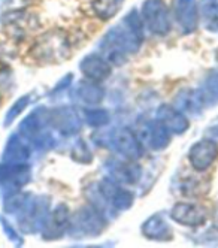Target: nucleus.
I'll return each mask as SVG.
<instances>
[{
  "mask_svg": "<svg viewBox=\"0 0 218 248\" xmlns=\"http://www.w3.org/2000/svg\"><path fill=\"white\" fill-rule=\"evenodd\" d=\"M143 23L140 14L132 9L124 18L109 29L100 41V54L114 64H124L127 57L138 52L143 44Z\"/></svg>",
  "mask_w": 218,
  "mask_h": 248,
  "instance_id": "1",
  "label": "nucleus"
},
{
  "mask_svg": "<svg viewBox=\"0 0 218 248\" xmlns=\"http://www.w3.org/2000/svg\"><path fill=\"white\" fill-rule=\"evenodd\" d=\"M30 51L36 60L44 63H56L70 56V41L64 31L51 30L41 34L34 41Z\"/></svg>",
  "mask_w": 218,
  "mask_h": 248,
  "instance_id": "2",
  "label": "nucleus"
},
{
  "mask_svg": "<svg viewBox=\"0 0 218 248\" xmlns=\"http://www.w3.org/2000/svg\"><path fill=\"white\" fill-rule=\"evenodd\" d=\"M49 117L45 106L33 109L20 124V135L36 148L48 150L54 145V138L48 132Z\"/></svg>",
  "mask_w": 218,
  "mask_h": 248,
  "instance_id": "3",
  "label": "nucleus"
},
{
  "mask_svg": "<svg viewBox=\"0 0 218 248\" xmlns=\"http://www.w3.org/2000/svg\"><path fill=\"white\" fill-rule=\"evenodd\" d=\"M105 226V217L96 206H82L70 217L67 232L74 238H93L103 232Z\"/></svg>",
  "mask_w": 218,
  "mask_h": 248,
  "instance_id": "4",
  "label": "nucleus"
},
{
  "mask_svg": "<svg viewBox=\"0 0 218 248\" xmlns=\"http://www.w3.org/2000/svg\"><path fill=\"white\" fill-rule=\"evenodd\" d=\"M143 27L154 36H165L172 29L169 8L163 0H145L140 6Z\"/></svg>",
  "mask_w": 218,
  "mask_h": 248,
  "instance_id": "5",
  "label": "nucleus"
},
{
  "mask_svg": "<svg viewBox=\"0 0 218 248\" xmlns=\"http://www.w3.org/2000/svg\"><path fill=\"white\" fill-rule=\"evenodd\" d=\"M108 148H111L118 157L127 160H138L143 154V145L138 135L129 127H118L108 136Z\"/></svg>",
  "mask_w": 218,
  "mask_h": 248,
  "instance_id": "6",
  "label": "nucleus"
},
{
  "mask_svg": "<svg viewBox=\"0 0 218 248\" xmlns=\"http://www.w3.org/2000/svg\"><path fill=\"white\" fill-rule=\"evenodd\" d=\"M97 194L108 208L121 212L130 209L135 202L133 193L125 190L121 184L111 180L109 176H106L97 184Z\"/></svg>",
  "mask_w": 218,
  "mask_h": 248,
  "instance_id": "7",
  "label": "nucleus"
},
{
  "mask_svg": "<svg viewBox=\"0 0 218 248\" xmlns=\"http://www.w3.org/2000/svg\"><path fill=\"white\" fill-rule=\"evenodd\" d=\"M31 178V169L27 163H0V190L5 198L20 191Z\"/></svg>",
  "mask_w": 218,
  "mask_h": 248,
  "instance_id": "8",
  "label": "nucleus"
},
{
  "mask_svg": "<svg viewBox=\"0 0 218 248\" xmlns=\"http://www.w3.org/2000/svg\"><path fill=\"white\" fill-rule=\"evenodd\" d=\"M105 169L111 180L117 181L121 186H133L138 184L142 176V168L136 160H127V158H111L105 163Z\"/></svg>",
  "mask_w": 218,
  "mask_h": 248,
  "instance_id": "9",
  "label": "nucleus"
},
{
  "mask_svg": "<svg viewBox=\"0 0 218 248\" xmlns=\"http://www.w3.org/2000/svg\"><path fill=\"white\" fill-rule=\"evenodd\" d=\"M138 138L143 148L151 151H163L171 144V133L158 120L142 124L138 132Z\"/></svg>",
  "mask_w": 218,
  "mask_h": 248,
  "instance_id": "10",
  "label": "nucleus"
},
{
  "mask_svg": "<svg viewBox=\"0 0 218 248\" xmlns=\"http://www.w3.org/2000/svg\"><path fill=\"white\" fill-rule=\"evenodd\" d=\"M218 157L217 140L211 138H203L191 145L188 151V162L196 172L208 170Z\"/></svg>",
  "mask_w": 218,
  "mask_h": 248,
  "instance_id": "11",
  "label": "nucleus"
},
{
  "mask_svg": "<svg viewBox=\"0 0 218 248\" xmlns=\"http://www.w3.org/2000/svg\"><path fill=\"white\" fill-rule=\"evenodd\" d=\"M49 126H52L63 136H74L79 133L82 127V120L77 109L70 106H60V108L48 111Z\"/></svg>",
  "mask_w": 218,
  "mask_h": 248,
  "instance_id": "12",
  "label": "nucleus"
},
{
  "mask_svg": "<svg viewBox=\"0 0 218 248\" xmlns=\"http://www.w3.org/2000/svg\"><path fill=\"white\" fill-rule=\"evenodd\" d=\"M172 14L181 33L190 34L196 31L201 20V12L196 0H173Z\"/></svg>",
  "mask_w": 218,
  "mask_h": 248,
  "instance_id": "13",
  "label": "nucleus"
},
{
  "mask_svg": "<svg viewBox=\"0 0 218 248\" xmlns=\"http://www.w3.org/2000/svg\"><path fill=\"white\" fill-rule=\"evenodd\" d=\"M171 218L187 227H199L206 223V209L201 205H194L188 202H178L173 205V208L169 212Z\"/></svg>",
  "mask_w": 218,
  "mask_h": 248,
  "instance_id": "14",
  "label": "nucleus"
},
{
  "mask_svg": "<svg viewBox=\"0 0 218 248\" xmlns=\"http://www.w3.org/2000/svg\"><path fill=\"white\" fill-rule=\"evenodd\" d=\"M79 70L87 79L102 82L111 77L112 67L100 52H92V54H87L81 60Z\"/></svg>",
  "mask_w": 218,
  "mask_h": 248,
  "instance_id": "15",
  "label": "nucleus"
},
{
  "mask_svg": "<svg viewBox=\"0 0 218 248\" xmlns=\"http://www.w3.org/2000/svg\"><path fill=\"white\" fill-rule=\"evenodd\" d=\"M70 221V212L67 205L60 203L49 212V217L42 229V236L48 241L62 238L66 230L69 229Z\"/></svg>",
  "mask_w": 218,
  "mask_h": 248,
  "instance_id": "16",
  "label": "nucleus"
},
{
  "mask_svg": "<svg viewBox=\"0 0 218 248\" xmlns=\"http://www.w3.org/2000/svg\"><path fill=\"white\" fill-rule=\"evenodd\" d=\"M173 106L184 115L199 117L206 108V103L199 88H196V90H193V88H184V90L178 92V94L175 96Z\"/></svg>",
  "mask_w": 218,
  "mask_h": 248,
  "instance_id": "17",
  "label": "nucleus"
},
{
  "mask_svg": "<svg viewBox=\"0 0 218 248\" xmlns=\"http://www.w3.org/2000/svg\"><path fill=\"white\" fill-rule=\"evenodd\" d=\"M156 120H158L163 126L169 130V133H173V135L186 133L190 126L187 117L181 111H178L175 106H169V105L160 106L156 114Z\"/></svg>",
  "mask_w": 218,
  "mask_h": 248,
  "instance_id": "18",
  "label": "nucleus"
},
{
  "mask_svg": "<svg viewBox=\"0 0 218 248\" xmlns=\"http://www.w3.org/2000/svg\"><path fill=\"white\" fill-rule=\"evenodd\" d=\"M31 150L27 144V139H24L20 133L11 135L6 140V145L2 154V162L6 163H27L30 158Z\"/></svg>",
  "mask_w": 218,
  "mask_h": 248,
  "instance_id": "19",
  "label": "nucleus"
},
{
  "mask_svg": "<svg viewBox=\"0 0 218 248\" xmlns=\"http://www.w3.org/2000/svg\"><path fill=\"white\" fill-rule=\"evenodd\" d=\"M142 235L150 241L168 242L173 238V229L160 214H154L148 220L143 221Z\"/></svg>",
  "mask_w": 218,
  "mask_h": 248,
  "instance_id": "20",
  "label": "nucleus"
},
{
  "mask_svg": "<svg viewBox=\"0 0 218 248\" xmlns=\"http://www.w3.org/2000/svg\"><path fill=\"white\" fill-rule=\"evenodd\" d=\"M74 96L85 103V105H90V106H93V105H99L103 97H105V88L96 82V81H90V79H82L79 81L75 88H74Z\"/></svg>",
  "mask_w": 218,
  "mask_h": 248,
  "instance_id": "21",
  "label": "nucleus"
},
{
  "mask_svg": "<svg viewBox=\"0 0 218 248\" xmlns=\"http://www.w3.org/2000/svg\"><path fill=\"white\" fill-rule=\"evenodd\" d=\"M199 12L203 27L208 31L218 33V0H202Z\"/></svg>",
  "mask_w": 218,
  "mask_h": 248,
  "instance_id": "22",
  "label": "nucleus"
},
{
  "mask_svg": "<svg viewBox=\"0 0 218 248\" xmlns=\"http://www.w3.org/2000/svg\"><path fill=\"white\" fill-rule=\"evenodd\" d=\"M124 0H92V9L100 20H111L121 11Z\"/></svg>",
  "mask_w": 218,
  "mask_h": 248,
  "instance_id": "23",
  "label": "nucleus"
},
{
  "mask_svg": "<svg viewBox=\"0 0 218 248\" xmlns=\"http://www.w3.org/2000/svg\"><path fill=\"white\" fill-rule=\"evenodd\" d=\"M199 90H201L203 96L206 106H212L218 103V69L209 70Z\"/></svg>",
  "mask_w": 218,
  "mask_h": 248,
  "instance_id": "24",
  "label": "nucleus"
},
{
  "mask_svg": "<svg viewBox=\"0 0 218 248\" xmlns=\"http://www.w3.org/2000/svg\"><path fill=\"white\" fill-rule=\"evenodd\" d=\"M109 120H111V115H109L106 109H102V108L84 109V123H87V126L90 127H94V129L105 127L106 124H109Z\"/></svg>",
  "mask_w": 218,
  "mask_h": 248,
  "instance_id": "25",
  "label": "nucleus"
},
{
  "mask_svg": "<svg viewBox=\"0 0 218 248\" xmlns=\"http://www.w3.org/2000/svg\"><path fill=\"white\" fill-rule=\"evenodd\" d=\"M30 97H31L30 94H24V96L18 97V99L14 102V105L11 106L9 111H8L6 115H5V126H6V127L11 126V124L23 114V111H26V108L30 105V100H31Z\"/></svg>",
  "mask_w": 218,
  "mask_h": 248,
  "instance_id": "26",
  "label": "nucleus"
},
{
  "mask_svg": "<svg viewBox=\"0 0 218 248\" xmlns=\"http://www.w3.org/2000/svg\"><path fill=\"white\" fill-rule=\"evenodd\" d=\"M70 154H72V158L78 163L88 165V163L93 162V154H92V151H90L88 145L85 144V140H82V139L77 140Z\"/></svg>",
  "mask_w": 218,
  "mask_h": 248,
  "instance_id": "27",
  "label": "nucleus"
},
{
  "mask_svg": "<svg viewBox=\"0 0 218 248\" xmlns=\"http://www.w3.org/2000/svg\"><path fill=\"white\" fill-rule=\"evenodd\" d=\"M0 226H2V229H3V232H5L6 238H8L12 244L23 245V236L16 232V229L8 221L6 217H0Z\"/></svg>",
  "mask_w": 218,
  "mask_h": 248,
  "instance_id": "28",
  "label": "nucleus"
},
{
  "mask_svg": "<svg viewBox=\"0 0 218 248\" xmlns=\"http://www.w3.org/2000/svg\"><path fill=\"white\" fill-rule=\"evenodd\" d=\"M70 84H72V75L70 74H67L56 87H54V90H52V94H56V93H59V92H63V90H66L67 87H70Z\"/></svg>",
  "mask_w": 218,
  "mask_h": 248,
  "instance_id": "29",
  "label": "nucleus"
},
{
  "mask_svg": "<svg viewBox=\"0 0 218 248\" xmlns=\"http://www.w3.org/2000/svg\"><path fill=\"white\" fill-rule=\"evenodd\" d=\"M206 135H208V138H211L214 140H218V118L206 129Z\"/></svg>",
  "mask_w": 218,
  "mask_h": 248,
  "instance_id": "30",
  "label": "nucleus"
}]
</instances>
